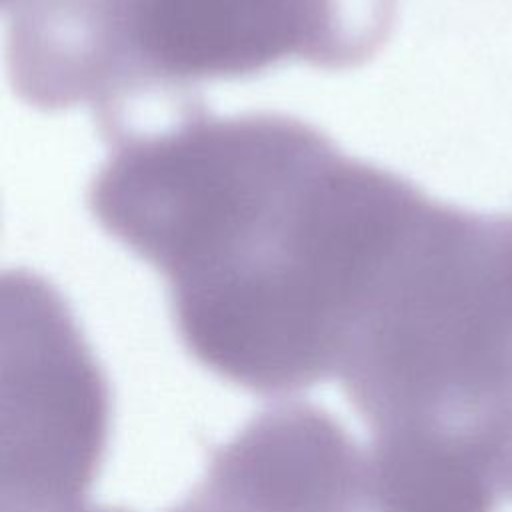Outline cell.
<instances>
[{
  "mask_svg": "<svg viewBox=\"0 0 512 512\" xmlns=\"http://www.w3.org/2000/svg\"><path fill=\"white\" fill-rule=\"evenodd\" d=\"M418 194L298 118L200 112L118 138L88 204L196 354L274 382L344 358Z\"/></svg>",
  "mask_w": 512,
  "mask_h": 512,
  "instance_id": "6da1fadb",
  "label": "cell"
},
{
  "mask_svg": "<svg viewBox=\"0 0 512 512\" xmlns=\"http://www.w3.org/2000/svg\"><path fill=\"white\" fill-rule=\"evenodd\" d=\"M394 0H78L50 50L58 102L122 104L148 90L254 76L284 62L364 64Z\"/></svg>",
  "mask_w": 512,
  "mask_h": 512,
  "instance_id": "7a4b0ae2",
  "label": "cell"
},
{
  "mask_svg": "<svg viewBox=\"0 0 512 512\" xmlns=\"http://www.w3.org/2000/svg\"><path fill=\"white\" fill-rule=\"evenodd\" d=\"M20 2H28V0H2V6H12V4H20Z\"/></svg>",
  "mask_w": 512,
  "mask_h": 512,
  "instance_id": "3957f363",
  "label": "cell"
}]
</instances>
